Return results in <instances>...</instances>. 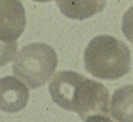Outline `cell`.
<instances>
[{"mask_svg": "<svg viewBox=\"0 0 133 122\" xmlns=\"http://www.w3.org/2000/svg\"><path fill=\"white\" fill-rule=\"evenodd\" d=\"M48 90L58 106L76 112L81 118L109 112V90L106 86L75 72L57 73L49 83Z\"/></svg>", "mask_w": 133, "mask_h": 122, "instance_id": "1", "label": "cell"}, {"mask_svg": "<svg viewBox=\"0 0 133 122\" xmlns=\"http://www.w3.org/2000/svg\"><path fill=\"white\" fill-rule=\"evenodd\" d=\"M84 64L92 76L116 80L129 72L131 52L126 43L112 36H96L85 48Z\"/></svg>", "mask_w": 133, "mask_h": 122, "instance_id": "2", "label": "cell"}, {"mask_svg": "<svg viewBox=\"0 0 133 122\" xmlns=\"http://www.w3.org/2000/svg\"><path fill=\"white\" fill-rule=\"evenodd\" d=\"M58 57L56 51L46 43H30L16 52L12 70L16 78L31 89L46 84L56 72Z\"/></svg>", "mask_w": 133, "mask_h": 122, "instance_id": "3", "label": "cell"}, {"mask_svg": "<svg viewBox=\"0 0 133 122\" xmlns=\"http://www.w3.org/2000/svg\"><path fill=\"white\" fill-rule=\"evenodd\" d=\"M26 27V15L21 0H0V40L17 41Z\"/></svg>", "mask_w": 133, "mask_h": 122, "instance_id": "4", "label": "cell"}, {"mask_svg": "<svg viewBox=\"0 0 133 122\" xmlns=\"http://www.w3.org/2000/svg\"><path fill=\"white\" fill-rule=\"evenodd\" d=\"M29 86L16 76L0 79V110L5 112H19L27 105Z\"/></svg>", "mask_w": 133, "mask_h": 122, "instance_id": "5", "label": "cell"}, {"mask_svg": "<svg viewBox=\"0 0 133 122\" xmlns=\"http://www.w3.org/2000/svg\"><path fill=\"white\" fill-rule=\"evenodd\" d=\"M64 16L71 20H85L104 10L106 0H56Z\"/></svg>", "mask_w": 133, "mask_h": 122, "instance_id": "6", "label": "cell"}, {"mask_svg": "<svg viewBox=\"0 0 133 122\" xmlns=\"http://www.w3.org/2000/svg\"><path fill=\"white\" fill-rule=\"evenodd\" d=\"M109 112L117 122H133V85H126L114 93Z\"/></svg>", "mask_w": 133, "mask_h": 122, "instance_id": "7", "label": "cell"}, {"mask_svg": "<svg viewBox=\"0 0 133 122\" xmlns=\"http://www.w3.org/2000/svg\"><path fill=\"white\" fill-rule=\"evenodd\" d=\"M16 52H17L16 41L5 42V41L0 40V67L6 66L10 61H12Z\"/></svg>", "mask_w": 133, "mask_h": 122, "instance_id": "8", "label": "cell"}, {"mask_svg": "<svg viewBox=\"0 0 133 122\" xmlns=\"http://www.w3.org/2000/svg\"><path fill=\"white\" fill-rule=\"evenodd\" d=\"M122 32L124 37L133 44V6L124 12L122 17Z\"/></svg>", "mask_w": 133, "mask_h": 122, "instance_id": "9", "label": "cell"}, {"mask_svg": "<svg viewBox=\"0 0 133 122\" xmlns=\"http://www.w3.org/2000/svg\"><path fill=\"white\" fill-rule=\"evenodd\" d=\"M84 122H112V120L109 116H106V113H96L88 116Z\"/></svg>", "mask_w": 133, "mask_h": 122, "instance_id": "10", "label": "cell"}, {"mask_svg": "<svg viewBox=\"0 0 133 122\" xmlns=\"http://www.w3.org/2000/svg\"><path fill=\"white\" fill-rule=\"evenodd\" d=\"M33 1H37V3H48V1H52V0H33Z\"/></svg>", "mask_w": 133, "mask_h": 122, "instance_id": "11", "label": "cell"}]
</instances>
